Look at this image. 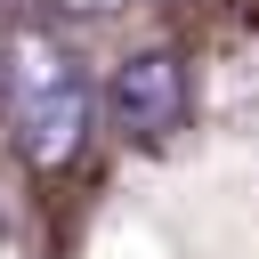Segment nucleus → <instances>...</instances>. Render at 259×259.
<instances>
[{
    "label": "nucleus",
    "instance_id": "f257e3e1",
    "mask_svg": "<svg viewBox=\"0 0 259 259\" xmlns=\"http://www.w3.org/2000/svg\"><path fill=\"white\" fill-rule=\"evenodd\" d=\"M0 105H8V130H16V154L32 162V170H65L81 146H89V73H81V57L57 40V32H40V24H24V32H8V49H0Z\"/></svg>",
    "mask_w": 259,
    "mask_h": 259
},
{
    "label": "nucleus",
    "instance_id": "f03ea898",
    "mask_svg": "<svg viewBox=\"0 0 259 259\" xmlns=\"http://www.w3.org/2000/svg\"><path fill=\"white\" fill-rule=\"evenodd\" d=\"M105 121H113L121 138H138V146L170 138V130L186 121V65H178L170 49H138V57H121L113 81H105Z\"/></svg>",
    "mask_w": 259,
    "mask_h": 259
},
{
    "label": "nucleus",
    "instance_id": "7ed1b4c3",
    "mask_svg": "<svg viewBox=\"0 0 259 259\" xmlns=\"http://www.w3.org/2000/svg\"><path fill=\"white\" fill-rule=\"evenodd\" d=\"M57 8H89V16H97V8H113V0H57Z\"/></svg>",
    "mask_w": 259,
    "mask_h": 259
}]
</instances>
